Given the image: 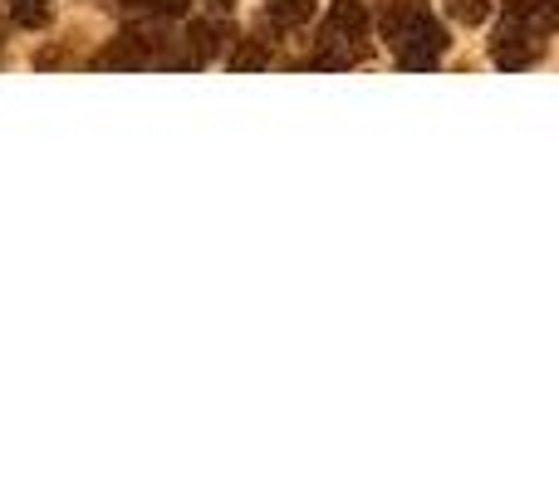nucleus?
I'll use <instances>...</instances> for the list:
<instances>
[{
  "label": "nucleus",
  "instance_id": "3",
  "mask_svg": "<svg viewBox=\"0 0 559 490\" xmlns=\"http://www.w3.org/2000/svg\"><path fill=\"white\" fill-rule=\"evenodd\" d=\"M545 55V29L535 25V0H506V20L491 35V59L501 69H531Z\"/></svg>",
  "mask_w": 559,
  "mask_h": 490
},
{
  "label": "nucleus",
  "instance_id": "6",
  "mask_svg": "<svg viewBox=\"0 0 559 490\" xmlns=\"http://www.w3.org/2000/svg\"><path fill=\"white\" fill-rule=\"evenodd\" d=\"M314 15V0H271L265 5V29L271 35H295L299 25H309Z\"/></svg>",
  "mask_w": 559,
  "mask_h": 490
},
{
  "label": "nucleus",
  "instance_id": "9",
  "mask_svg": "<svg viewBox=\"0 0 559 490\" xmlns=\"http://www.w3.org/2000/svg\"><path fill=\"white\" fill-rule=\"evenodd\" d=\"M138 20H177L187 15V0H123Z\"/></svg>",
  "mask_w": 559,
  "mask_h": 490
},
{
  "label": "nucleus",
  "instance_id": "1",
  "mask_svg": "<svg viewBox=\"0 0 559 490\" xmlns=\"http://www.w3.org/2000/svg\"><path fill=\"white\" fill-rule=\"evenodd\" d=\"M373 25L378 35L393 45L397 64L403 69H437V59H442L447 49V29L442 20L432 15V5L427 0H373Z\"/></svg>",
  "mask_w": 559,
  "mask_h": 490
},
{
  "label": "nucleus",
  "instance_id": "7",
  "mask_svg": "<svg viewBox=\"0 0 559 490\" xmlns=\"http://www.w3.org/2000/svg\"><path fill=\"white\" fill-rule=\"evenodd\" d=\"M271 64V39H261V35H251V39H241V49L231 55V69H265Z\"/></svg>",
  "mask_w": 559,
  "mask_h": 490
},
{
  "label": "nucleus",
  "instance_id": "10",
  "mask_svg": "<svg viewBox=\"0 0 559 490\" xmlns=\"http://www.w3.org/2000/svg\"><path fill=\"white\" fill-rule=\"evenodd\" d=\"M447 10H452V20H462V25H481V20L491 15V0H447Z\"/></svg>",
  "mask_w": 559,
  "mask_h": 490
},
{
  "label": "nucleus",
  "instance_id": "4",
  "mask_svg": "<svg viewBox=\"0 0 559 490\" xmlns=\"http://www.w3.org/2000/svg\"><path fill=\"white\" fill-rule=\"evenodd\" d=\"M94 69H177V39L147 25H128L94 55Z\"/></svg>",
  "mask_w": 559,
  "mask_h": 490
},
{
  "label": "nucleus",
  "instance_id": "2",
  "mask_svg": "<svg viewBox=\"0 0 559 490\" xmlns=\"http://www.w3.org/2000/svg\"><path fill=\"white\" fill-rule=\"evenodd\" d=\"M373 55V10L364 0H334L329 20L319 25L314 55L305 59L309 69H354Z\"/></svg>",
  "mask_w": 559,
  "mask_h": 490
},
{
  "label": "nucleus",
  "instance_id": "8",
  "mask_svg": "<svg viewBox=\"0 0 559 490\" xmlns=\"http://www.w3.org/2000/svg\"><path fill=\"white\" fill-rule=\"evenodd\" d=\"M49 10H55V0H10V20L25 29L49 25Z\"/></svg>",
  "mask_w": 559,
  "mask_h": 490
},
{
  "label": "nucleus",
  "instance_id": "5",
  "mask_svg": "<svg viewBox=\"0 0 559 490\" xmlns=\"http://www.w3.org/2000/svg\"><path fill=\"white\" fill-rule=\"evenodd\" d=\"M226 49V25L222 20H192L187 35L177 39V69H206Z\"/></svg>",
  "mask_w": 559,
  "mask_h": 490
},
{
  "label": "nucleus",
  "instance_id": "11",
  "mask_svg": "<svg viewBox=\"0 0 559 490\" xmlns=\"http://www.w3.org/2000/svg\"><path fill=\"white\" fill-rule=\"evenodd\" d=\"M535 25L550 35V29H559V0H535Z\"/></svg>",
  "mask_w": 559,
  "mask_h": 490
},
{
  "label": "nucleus",
  "instance_id": "13",
  "mask_svg": "<svg viewBox=\"0 0 559 490\" xmlns=\"http://www.w3.org/2000/svg\"><path fill=\"white\" fill-rule=\"evenodd\" d=\"M212 5H216V10H231V5H236V0H212Z\"/></svg>",
  "mask_w": 559,
  "mask_h": 490
},
{
  "label": "nucleus",
  "instance_id": "12",
  "mask_svg": "<svg viewBox=\"0 0 559 490\" xmlns=\"http://www.w3.org/2000/svg\"><path fill=\"white\" fill-rule=\"evenodd\" d=\"M5 35H10V25H5V15H0V64H5Z\"/></svg>",
  "mask_w": 559,
  "mask_h": 490
}]
</instances>
